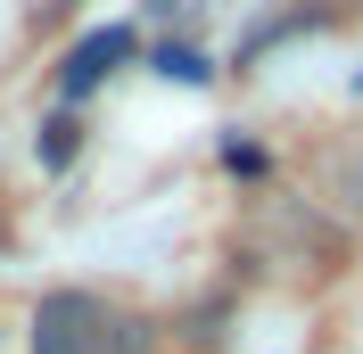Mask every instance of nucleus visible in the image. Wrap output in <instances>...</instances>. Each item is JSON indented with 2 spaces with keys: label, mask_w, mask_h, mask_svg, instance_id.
I'll use <instances>...</instances> for the list:
<instances>
[{
  "label": "nucleus",
  "mask_w": 363,
  "mask_h": 354,
  "mask_svg": "<svg viewBox=\"0 0 363 354\" xmlns=\"http://www.w3.org/2000/svg\"><path fill=\"white\" fill-rule=\"evenodd\" d=\"M149 330L140 321H116L91 288H50L33 305V354H140Z\"/></svg>",
  "instance_id": "obj_1"
},
{
  "label": "nucleus",
  "mask_w": 363,
  "mask_h": 354,
  "mask_svg": "<svg viewBox=\"0 0 363 354\" xmlns=\"http://www.w3.org/2000/svg\"><path fill=\"white\" fill-rule=\"evenodd\" d=\"M116 58H133V25H108V33H83V42L67 50V67H58V91H67V99L99 91V74H116Z\"/></svg>",
  "instance_id": "obj_2"
},
{
  "label": "nucleus",
  "mask_w": 363,
  "mask_h": 354,
  "mask_svg": "<svg viewBox=\"0 0 363 354\" xmlns=\"http://www.w3.org/2000/svg\"><path fill=\"white\" fill-rule=\"evenodd\" d=\"M42 165H67V156H74V115H50V124H42Z\"/></svg>",
  "instance_id": "obj_3"
},
{
  "label": "nucleus",
  "mask_w": 363,
  "mask_h": 354,
  "mask_svg": "<svg viewBox=\"0 0 363 354\" xmlns=\"http://www.w3.org/2000/svg\"><path fill=\"white\" fill-rule=\"evenodd\" d=\"M157 74H182V83H206V58H199V50H157Z\"/></svg>",
  "instance_id": "obj_4"
}]
</instances>
